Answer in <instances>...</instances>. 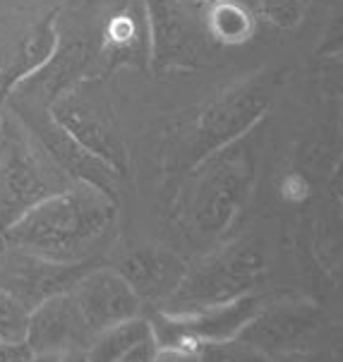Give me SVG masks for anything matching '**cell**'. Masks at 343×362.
<instances>
[{
    "label": "cell",
    "mask_w": 343,
    "mask_h": 362,
    "mask_svg": "<svg viewBox=\"0 0 343 362\" xmlns=\"http://www.w3.org/2000/svg\"><path fill=\"white\" fill-rule=\"evenodd\" d=\"M118 199L101 189L70 182L29 209L0 233L3 247L22 250L56 262H91L96 247L111 233Z\"/></svg>",
    "instance_id": "6da1fadb"
},
{
    "label": "cell",
    "mask_w": 343,
    "mask_h": 362,
    "mask_svg": "<svg viewBox=\"0 0 343 362\" xmlns=\"http://www.w3.org/2000/svg\"><path fill=\"white\" fill-rule=\"evenodd\" d=\"M252 156L240 139L192 168L180 199V223L197 240H216L233 223L252 187Z\"/></svg>",
    "instance_id": "7a4b0ae2"
},
{
    "label": "cell",
    "mask_w": 343,
    "mask_h": 362,
    "mask_svg": "<svg viewBox=\"0 0 343 362\" xmlns=\"http://www.w3.org/2000/svg\"><path fill=\"white\" fill-rule=\"evenodd\" d=\"M70 185L17 115L0 122V233L51 194Z\"/></svg>",
    "instance_id": "3957f363"
},
{
    "label": "cell",
    "mask_w": 343,
    "mask_h": 362,
    "mask_svg": "<svg viewBox=\"0 0 343 362\" xmlns=\"http://www.w3.org/2000/svg\"><path fill=\"white\" fill-rule=\"evenodd\" d=\"M267 257L260 243L238 240L207 257L197 267H190L182 284L161 308L168 315H192L250 296L262 284ZM158 312V310H156Z\"/></svg>",
    "instance_id": "277c9868"
},
{
    "label": "cell",
    "mask_w": 343,
    "mask_h": 362,
    "mask_svg": "<svg viewBox=\"0 0 343 362\" xmlns=\"http://www.w3.org/2000/svg\"><path fill=\"white\" fill-rule=\"evenodd\" d=\"M60 5L22 8L0 24V101L46 70L60 46Z\"/></svg>",
    "instance_id": "5b68a950"
},
{
    "label": "cell",
    "mask_w": 343,
    "mask_h": 362,
    "mask_svg": "<svg viewBox=\"0 0 343 362\" xmlns=\"http://www.w3.org/2000/svg\"><path fill=\"white\" fill-rule=\"evenodd\" d=\"M51 118L118 175L127 173V149L111 103L89 87H65L48 106Z\"/></svg>",
    "instance_id": "8992f818"
},
{
    "label": "cell",
    "mask_w": 343,
    "mask_h": 362,
    "mask_svg": "<svg viewBox=\"0 0 343 362\" xmlns=\"http://www.w3.org/2000/svg\"><path fill=\"white\" fill-rule=\"evenodd\" d=\"M264 110L267 99L257 87H236L214 96L207 106L199 108L190 127L182 158L185 168H194L223 146L238 142L262 118Z\"/></svg>",
    "instance_id": "52a82bcc"
},
{
    "label": "cell",
    "mask_w": 343,
    "mask_h": 362,
    "mask_svg": "<svg viewBox=\"0 0 343 362\" xmlns=\"http://www.w3.org/2000/svg\"><path fill=\"white\" fill-rule=\"evenodd\" d=\"M149 60L158 70H194L209 53V29L182 0H144Z\"/></svg>",
    "instance_id": "ba28073f"
},
{
    "label": "cell",
    "mask_w": 343,
    "mask_h": 362,
    "mask_svg": "<svg viewBox=\"0 0 343 362\" xmlns=\"http://www.w3.org/2000/svg\"><path fill=\"white\" fill-rule=\"evenodd\" d=\"M262 303L264 300L257 293H250V296L236 298L209 310L192 312V315H168V312L158 310L149 317L151 334H154L158 348L199 351L207 343L238 339L240 331L260 312Z\"/></svg>",
    "instance_id": "9c48e42d"
},
{
    "label": "cell",
    "mask_w": 343,
    "mask_h": 362,
    "mask_svg": "<svg viewBox=\"0 0 343 362\" xmlns=\"http://www.w3.org/2000/svg\"><path fill=\"white\" fill-rule=\"evenodd\" d=\"M15 115L20 118L22 125L32 132V137L39 142L44 154L58 165V170L67 180L91 185V187L101 189V192L111 194L113 199H118L120 175L108 168L103 161H99L94 154H89L79 142H75V139L51 118L48 108L32 110L27 106H22V108L17 106Z\"/></svg>",
    "instance_id": "30bf717a"
},
{
    "label": "cell",
    "mask_w": 343,
    "mask_h": 362,
    "mask_svg": "<svg viewBox=\"0 0 343 362\" xmlns=\"http://www.w3.org/2000/svg\"><path fill=\"white\" fill-rule=\"evenodd\" d=\"M91 267H96V259L70 264L5 247L0 255V288L34 310L46 298L72 291Z\"/></svg>",
    "instance_id": "8fae6325"
},
{
    "label": "cell",
    "mask_w": 343,
    "mask_h": 362,
    "mask_svg": "<svg viewBox=\"0 0 343 362\" xmlns=\"http://www.w3.org/2000/svg\"><path fill=\"white\" fill-rule=\"evenodd\" d=\"M320 324L322 312L308 300L262 303L260 312L240 331L238 339L274 360L308 348V341L315 336Z\"/></svg>",
    "instance_id": "7c38bea8"
},
{
    "label": "cell",
    "mask_w": 343,
    "mask_h": 362,
    "mask_svg": "<svg viewBox=\"0 0 343 362\" xmlns=\"http://www.w3.org/2000/svg\"><path fill=\"white\" fill-rule=\"evenodd\" d=\"M94 331L72 293L46 298L29 312L27 346L36 358H58L67 351H87Z\"/></svg>",
    "instance_id": "4fadbf2b"
},
{
    "label": "cell",
    "mask_w": 343,
    "mask_h": 362,
    "mask_svg": "<svg viewBox=\"0 0 343 362\" xmlns=\"http://www.w3.org/2000/svg\"><path fill=\"white\" fill-rule=\"evenodd\" d=\"M70 293L77 300L79 310H82L94 336L103 329L125 322V319L139 317L144 308L142 300L134 296L130 284L122 279L118 269L103 267V264L91 267L72 286Z\"/></svg>",
    "instance_id": "5bb4252c"
},
{
    "label": "cell",
    "mask_w": 343,
    "mask_h": 362,
    "mask_svg": "<svg viewBox=\"0 0 343 362\" xmlns=\"http://www.w3.org/2000/svg\"><path fill=\"white\" fill-rule=\"evenodd\" d=\"M187 269L190 267L178 255L146 245L122 257L118 272L130 284L134 296L142 300V305H149L156 312L178 291Z\"/></svg>",
    "instance_id": "9a60e30c"
},
{
    "label": "cell",
    "mask_w": 343,
    "mask_h": 362,
    "mask_svg": "<svg viewBox=\"0 0 343 362\" xmlns=\"http://www.w3.org/2000/svg\"><path fill=\"white\" fill-rule=\"evenodd\" d=\"M149 55V29L144 20H137L132 12H120L108 22L106 41H103V55L108 65L137 63L139 55Z\"/></svg>",
    "instance_id": "2e32d148"
},
{
    "label": "cell",
    "mask_w": 343,
    "mask_h": 362,
    "mask_svg": "<svg viewBox=\"0 0 343 362\" xmlns=\"http://www.w3.org/2000/svg\"><path fill=\"white\" fill-rule=\"evenodd\" d=\"M151 322L149 317L139 315L125 322L115 324L99 331V334L91 339L87 353L91 362H118L122 355L130 353L134 346H139L142 341L151 339Z\"/></svg>",
    "instance_id": "e0dca14e"
},
{
    "label": "cell",
    "mask_w": 343,
    "mask_h": 362,
    "mask_svg": "<svg viewBox=\"0 0 343 362\" xmlns=\"http://www.w3.org/2000/svg\"><path fill=\"white\" fill-rule=\"evenodd\" d=\"M207 29L221 44H240L252 34V17L233 0H216L207 17Z\"/></svg>",
    "instance_id": "ac0fdd59"
},
{
    "label": "cell",
    "mask_w": 343,
    "mask_h": 362,
    "mask_svg": "<svg viewBox=\"0 0 343 362\" xmlns=\"http://www.w3.org/2000/svg\"><path fill=\"white\" fill-rule=\"evenodd\" d=\"M29 310L15 296L0 288V341L24 343L29 327Z\"/></svg>",
    "instance_id": "d6986e66"
},
{
    "label": "cell",
    "mask_w": 343,
    "mask_h": 362,
    "mask_svg": "<svg viewBox=\"0 0 343 362\" xmlns=\"http://www.w3.org/2000/svg\"><path fill=\"white\" fill-rule=\"evenodd\" d=\"M199 362H274L269 355L260 353L240 339L207 343L199 348Z\"/></svg>",
    "instance_id": "ffe728a7"
},
{
    "label": "cell",
    "mask_w": 343,
    "mask_h": 362,
    "mask_svg": "<svg viewBox=\"0 0 343 362\" xmlns=\"http://www.w3.org/2000/svg\"><path fill=\"white\" fill-rule=\"evenodd\" d=\"M262 10L279 27H291L300 15V0H262Z\"/></svg>",
    "instance_id": "44dd1931"
},
{
    "label": "cell",
    "mask_w": 343,
    "mask_h": 362,
    "mask_svg": "<svg viewBox=\"0 0 343 362\" xmlns=\"http://www.w3.org/2000/svg\"><path fill=\"white\" fill-rule=\"evenodd\" d=\"M36 355L27 343H5L0 341V362H34Z\"/></svg>",
    "instance_id": "7402d4cb"
},
{
    "label": "cell",
    "mask_w": 343,
    "mask_h": 362,
    "mask_svg": "<svg viewBox=\"0 0 343 362\" xmlns=\"http://www.w3.org/2000/svg\"><path fill=\"white\" fill-rule=\"evenodd\" d=\"M156 353H158V343L151 339L142 341L139 346H134L130 353H125L118 362H156Z\"/></svg>",
    "instance_id": "603a6c76"
},
{
    "label": "cell",
    "mask_w": 343,
    "mask_h": 362,
    "mask_svg": "<svg viewBox=\"0 0 343 362\" xmlns=\"http://www.w3.org/2000/svg\"><path fill=\"white\" fill-rule=\"evenodd\" d=\"M274 362H334L332 353H324V351H296V353H288L281 355V358H274Z\"/></svg>",
    "instance_id": "cb8c5ba5"
},
{
    "label": "cell",
    "mask_w": 343,
    "mask_h": 362,
    "mask_svg": "<svg viewBox=\"0 0 343 362\" xmlns=\"http://www.w3.org/2000/svg\"><path fill=\"white\" fill-rule=\"evenodd\" d=\"M156 362H199V351H185V348H158Z\"/></svg>",
    "instance_id": "d4e9b609"
},
{
    "label": "cell",
    "mask_w": 343,
    "mask_h": 362,
    "mask_svg": "<svg viewBox=\"0 0 343 362\" xmlns=\"http://www.w3.org/2000/svg\"><path fill=\"white\" fill-rule=\"evenodd\" d=\"M56 362H91L87 351H67L63 355H58Z\"/></svg>",
    "instance_id": "484cf974"
},
{
    "label": "cell",
    "mask_w": 343,
    "mask_h": 362,
    "mask_svg": "<svg viewBox=\"0 0 343 362\" xmlns=\"http://www.w3.org/2000/svg\"><path fill=\"white\" fill-rule=\"evenodd\" d=\"M332 358H334V362H343V329L336 334V341H334V348H332Z\"/></svg>",
    "instance_id": "4316f807"
},
{
    "label": "cell",
    "mask_w": 343,
    "mask_h": 362,
    "mask_svg": "<svg viewBox=\"0 0 343 362\" xmlns=\"http://www.w3.org/2000/svg\"><path fill=\"white\" fill-rule=\"evenodd\" d=\"M34 362H56V358H34Z\"/></svg>",
    "instance_id": "83f0119b"
},
{
    "label": "cell",
    "mask_w": 343,
    "mask_h": 362,
    "mask_svg": "<svg viewBox=\"0 0 343 362\" xmlns=\"http://www.w3.org/2000/svg\"><path fill=\"white\" fill-rule=\"evenodd\" d=\"M3 115H5L3 113V101H0V122H3Z\"/></svg>",
    "instance_id": "f1b7e54d"
},
{
    "label": "cell",
    "mask_w": 343,
    "mask_h": 362,
    "mask_svg": "<svg viewBox=\"0 0 343 362\" xmlns=\"http://www.w3.org/2000/svg\"><path fill=\"white\" fill-rule=\"evenodd\" d=\"M339 175H343V158H341V163H339Z\"/></svg>",
    "instance_id": "f546056e"
}]
</instances>
